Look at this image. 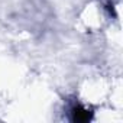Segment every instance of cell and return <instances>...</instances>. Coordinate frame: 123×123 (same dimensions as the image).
<instances>
[{"label":"cell","mask_w":123,"mask_h":123,"mask_svg":"<svg viewBox=\"0 0 123 123\" xmlns=\"http://www.w3.org/2000/svg\"><path fill=\"white\" fill-rule=\"evenodd\" d=\"M88 117H90V114H88V111H86V110H75L74 111V120H77V122H86V120H88Z\"/></svg>","instance_id":"cell-1"}]
</instances>
